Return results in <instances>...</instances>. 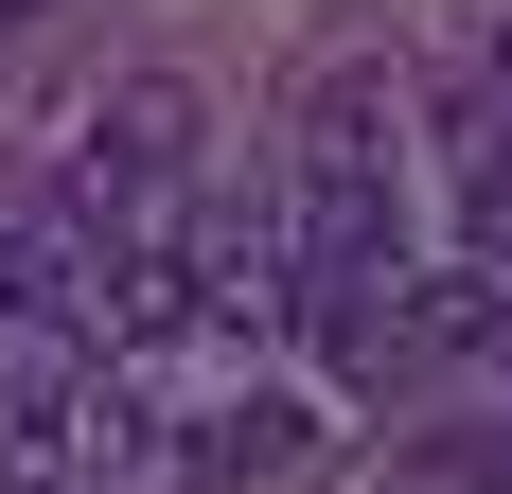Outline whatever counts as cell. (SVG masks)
Masks as SVG:
<instances>
[{
    "instance_id": "obj_3",
    "label": "cell",
    "mask_w": 512,
    "mask_h": 494,
    "mask_svg": "<svg viewBox=\"0 0 512 494\" xmlns=\"http://www.w3.org/2000/svg\"><path fill=\"white\" fill-rule=\"evenodd\" d=\"M177 477L195 494H301V477H336V406L318 389H230L195 442H177Z\"/></svg>"
},
{
    "instance_id": "obj_6",
    "label": "cell",
    "mask_w": 512,
    "mask_h": 494,
    "mask_svg": "<svg viewBox=\"0 0 512 494\" xmlns=\"http://www.w3.org/2000/svg\"><path fill=\"white\" fill-rule=\"evenodd\" d=\"M460 371H477V389H512V283L460 300Z\"/></svg>"
},
{
    "instance_id": "obj_5",
    "label": "cell",
    "mask_w": 512,
    "mask_h": 494,
    "mask_svg": "<svg viewBox=\"0 0 512 494\" xmlns=\"http://www.w3.org/2000/svg\"><path fill=\"white\" fill-rule=\"evenodd\" d=\"M460 247H477V283H512V142H477V177H460Z\"/></svg>"
},
{
    "instance_id": "obj_2",
    "label": "cell",
    "mask_w": 512,
    "mask_h": 494,
    "mask_svg": "<svg viewBox=\"0 0 512 494\" xmlns=\"http://www.w3.org/2000/svg\"><path fill=\"white\" fill-rule=\"evenodd\" d=\"M195 124L212 106L177 89V71H124V89L89 106V159H71L53 230H159V212H195Z\"/></svg>"
},
{
    "instance_id": "obj_1",
    "label": "cell",
    "mask_w": 512,
    "mask_h": 494,
    "mask_svg": "<svg viewBox=\"0 0 512 494\" xmlns=\"http://www.w3.org/2000/svg\"><path fill=\"white\" fill-rule=\"evenodd\" d=\"M142 477V406H124V371L106 353H18L0 371V494H124Z\"/></svg>"
},
{
    "instance_id": "obj_4",
    "label": "cell",
    "mask_w": 512,
    "mask_h": 494,
    "mask_svg": "<svg viewBox=\"0 0 512 494\" xmlns=\"http://www.w3.org/2000/svg\"><path fill=\"white\" fill-rule=\"evenodd\" d=\"M0 336L18 353H89V283H71V230H53V212H0Z\"/></svg>"
},
{
    "instance_id": "obj_7",
    "label": "cell",
    "mask_w": 512,
    "mask_h": 494,
    "mask_svg": "<svg viewBox=\"0 0 512 494\" xmlns=\"http://www.w3.org/2000/svg\"><path fill=\"white\" fill-rule=\"evenodd\" d=\"M0 18H36V0H0Z\"/></svg>"
}]
</instances>
